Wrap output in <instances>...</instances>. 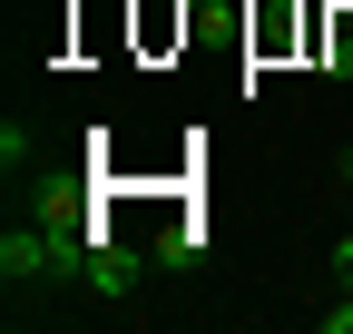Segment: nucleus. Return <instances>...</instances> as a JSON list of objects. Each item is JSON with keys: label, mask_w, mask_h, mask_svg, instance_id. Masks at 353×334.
Listing matches in <instances>:
<instances>
[{"label": "nucleus", "mask_w": 353, "mask_h": 334, "mask_svg": "<svg viewBox=\"0 0 353 334\" xmlns=\"http://www.w3.org/2000/svg\"><path fill=\"white\" fill-rule=\"evenodd\" d=\"M30 148H39V128H30V118H10V128H0V167L20 177V167H30Z\"/></svg>", "instance_id": "obj_4"}, {"label": "nucleus", "mask_w": 353, "mask_h": 334, "mask_svg": "<svg viewBox=\"0 0 353 334\" xmlns=\"http://www.w3.org/2000/svg\"><path fill=\"white\" fill-rule=\"evenodd\" d=\"M196 256H206V226H196V217L157 226V266H196Z\"/></svg>", "instance_id": "obj_3"}, {"label": "nucleus", "mask_w": 353, "mask_h": 334, "mask_svg": "<svg viewBox=\"0 0 353 334\" xmlns=\"http://www.w3.org/2000/svg\"><path fill=\"white\" fill-rule=\"evenodd\" d=\"M79 275L99 285L108 305H128V295H138V256H128V246H118L108 226H88V256H79Z\"/></svg>", "instance_id": "obj_1"}, {"label": "nucleus", "mask_w": 353, "mask_h": 334, "mask_svg": "<svg viewBox=\"0 0 353 334\" xmlns=\"http://www.w3.org/2000/svg\"><path fill=\"white\" fill-rule=\"evenodd\" d=\"M334 285H353V236H343V246H334Z\"/></svg>", "instance_id": "obj_5"}, {"label": "nucleus", "mask_w": 353, "mask_h": 334, "mask_svg": "<svg viewBox=\"0 0 353 334\" xmlns=\"http://www.w3.org/2000/svg\"><path fill=\"white\" fill-rule=\"evenodd\" d=\"M343 187H353V167H343Z\"/></svg>", "instance_id": "obj_6"}, {"label": "nucleus", "mask_w": 353, "mask_h": 334, "mask_svg": "<svg viewBox=\"0 0 353 334\" xmlns=\"http://www.w3.org/2000/svg\"><path fill=\"white\" fill-rule=\"evenodd\" d=\"M0 275H10V285H30V275H69V256H59L50 226H10V236H0Z\"/></svg>", "instance_id": "obj_2"}, {"label": "nucleus", "mask_w": 353, "mask_h": 334, "mask_svg": "<svg viewBox=\"0 0 353 334\" xmlns=\"http://www.w3.org/2000/svg\"><path fill=\"white\" fill-rule=\"evenodd\" d=\"M343 167H353V148H343Z\"/></svg>", "instance_id": "obj_7"}]
</instances>
